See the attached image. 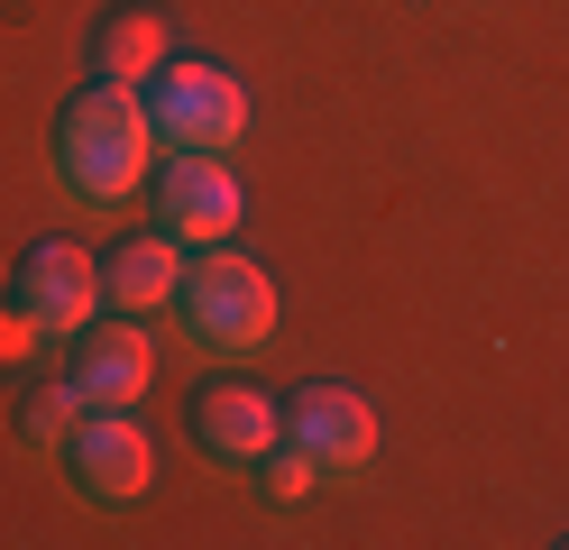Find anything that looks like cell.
<instances>
[{"instance_id":"6da1fadb","label":"cell","mask_w":569,"mask_h":550,"mask_svg":"<svg viewBox=\"0 0 569 550\" xmlns=\"http://www.w3.org/2000/svg\"><path fill=\"white\" fill-rule=\"evenodd\" d=\"M47 174L64 202L83 211H120L138 183L157 174V129H148V101L120 92V83H92L56 110V138H47Z\"/></svg>"},{"instance_id":"7a4b0ae2","label":"cell","mask_w":569,"mask_h":550,"mask_svg":"<svg viewBox=\"0 0 569 550\" xmlns=\"http://www.w3.org/2000/svg\"><path fill=\"white\" fill-rule=\"evenodd\" d=\"M166 321H174V340H184L193 358H258L267 349V330H276V284H267V267L248 248H184V284H174V303H166Z\"/></svg>"},{"instance_id":"3957f363","label":"cell","mask_w":569,"mask_h":550,"mask_svg":"<svg viewBox=\"0 0 569 550\" xmlns=\"http://www.w3.org/2000/svg\"><path fill=\"white\" fill-rule=\"evenodd\" d=\"M148 129H157V157H230L248 138V92L230 64H193V56H166V73L148 92Z\"/></svg>"},{"instance_id":"277c9868","label":"cell","mask_w":569,"mask_h":550,"mask_svg":"<svg viewBox=\"0 0 569 550\" xmlns=\"http://www.w3.org/2000/svg\"><path fill=\"white\" fill-rule=\"evenodd\" d=\"M284 440L312 459L322 487H368V477H377V413H368V394L340 386V377L295 386V403H284Z\"/></svg>"},{"instance_id":"5b68a950","label":"cell","mask_w":569,"mask_h":550,"mask_svg":"<svg viewBox=\"0 0 569 550\" xmlns=\"http://www.w3.org/2000/svg\"><path fill=\"white\" fill-rule=\"evenodd\" d=\"M239 220H248V193L230 157H174L148 174V230H166L174 248H221L239 239Z\"/></svg>"},{"instance_id":"8992f818","label":"cell","mask_w":569,"mask_h":550,"mask_svg":"<svg viewBox=\"0 0 569 550\" xmlns=\"http://www.w3.org/2000/svg\"><path fill=\"white\" fill-rule=\"evenodd\" d=\"M148 477H157V450H148V431H138V413H83L74 440H64V487H74L83 504L101 513H120L148 496Z\"/></svg>"},{"instance_id":"52a82bcc","label":"cell","mask_w":569,"mask_h":550,"mask_svg":"<svg viewBox=\"0 0 569 550\" xmlns=\"http://www.w3.org/2000/svg\"><path fill=\"white\" fill-rule=\"evenodd\" d=\"M10 303L38 321L47 340H74V330H92V321H101V267H92L74 239H47V248H28V257H19Z\"/></svg>"},{"instance_id":"ba28073f","label":"cell","mask_w":569,"mask_h":550,"mask_svg":"<svg viewBox=\"0 0 569 550\" xmlns=\"http://www.w3.org/2000/svg\"><path fill=\"white\" fill-rule=\"evenodd\" d=\"M148 377H157V358H148V321H120V312H101L92 330H74V367H64V386H74L83 413H138L148 403Z\"/></svg>"},{"instance_id":"9c48e42d","label":"cell","mask_w":569,"mask_h":550,"mask_svg":"<svg viewBox=\"0 0 569 550\" xmlns=\"http://www.w3.org/2000/svg\"><path fill=\"white\" fill-rule=\"evenodd\" d=\"M276 440H284V413H276L258 386H211L193 403V450H202L211 477H248Z\"/></svg>"},{"instance_id":"30bf717a","label":"cell","mask_w":569,"mask_h":550,"mask_svg":"<svg viewBox=\"0 0 569 550\" xmlns=\"http://www.w3.org/2000/svg\"><path fill=\"white\" fill-rule=\"evenodd\" d=\"M174 284H184V248H174L166 230L120 239V248H111V267H101V312H120V321H157V312L174 303Z\"/></svg>"},{"instance_id":"8fae6325","label":"cell","mask_w":569,"mask_h":550,"mask_svg":"<svg viewBox=\"0 0 569 550\" xmlns=\"http://www.w3.org/2000/svg\"><path fill=\"white\" fill-rule=\"evenodd\" d=\"M92 73L101 83H120V92H148L157 73H166V19L157 10H111L92 37Z\"/></svg>"},{"instance_id":"7c38bea8","label":"cell","mask_w":569,"mask_h":550,"mask_svg":"<svg viewBox=\"0 0 569 550\" xmlns=\"http://www.w3.org/2000/svg\"><path fill=\"white\" fill-rule=\"evenodd\" d=\"M74 422H83V403H74V386H38L19 403V450L38 459V468H64V440H74Z\"/></svg>"},{"instance_id":"4fadbf2b","label":"cell","mask_w":569,"mask_h":550,"mask_svg":"<svg viewBox=\"0 0 569 550\" xmlns=\"http://www.w3.org/2000/svg\"><path fill=\"white\" fill-rule=\"evenodd\" d=\"M248 487H258L267 504H303L312 487H322V477H312V459L295 450V440H276V450H267L258 468H248Z\"/></svg>"},{"instance_id":"5bb4252c","label":"cell","mask_w":569,"mask_h":550,"mask_svg":"<svg viewBox=\"0 0 569 550\" xmlns=\"http://www.w3.org/2000/svg\"><path fill=\"white\" fill-rule=\"evenodd\" d=\"M38 349H47V330L28 321L19 303H0V367H28V358H38Z\"/></svg>"}]
</instances>
